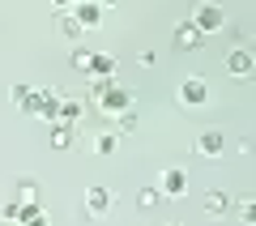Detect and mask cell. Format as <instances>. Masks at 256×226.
<instances>
[{
	"mask_svg": "<svg viewBox=\"0 0 256 226\" xmlns=\"http://www.w3.org/2000/svg\"><path fill=\"white\" fill-rule=\"evenodd\" d=\"M192 26L201 30V34H214V30H222L226 26V13H222V4H210V0H201L196 9H192Z\"/></svg>",
	"mask_w": 256,
	"mask_h": 226,
	"instance_id": "obj_1",
	"label": "cell"
},
{
	"mask_svg": "<svg viewBox=\"0 0 256 226\" xmlns=\"http://www.w3.org/2000/svg\"><path fill=\"white\" fill-rule=\"evenodd\" d=\"M180 107H184V111L210 107V86H205L201 77H184V82H180Z\"/></svg>",
	"mask_w": 256,
	"mask_h": 226,
	"instance_id": "obj_2",
	"label": "cell"
},
{
	"mask_svg": "<svg viewBox=\"0 0 256 226\" xmlns=\"http://www.w3.org/2000/svg\"><path fill=\"white\" fill-rule=\"evenodd\" d=\"M128 107H132L128 90H124V86H116V82H107V90L98 94V111H107V116H120V111H128Z\"/></svg>",
	"mask_w": 256,
	"mask_h": 226,
	"instance_id": "obj_3",
	"label": "cell"
},
{
	"mask_svg": "<svg viewBox=\"0 0 256 226\" xmlns=\"http://www.w3.org/2000/svg\"><path fill=\"white\" fill-rule=\"evenodd\" d=\"M111 205H116V192L102 188V184H94V188L86 192V214H90V218H107Z\"/></svg>",
	"mask_w": 256,
	"mask_h": 226,
	"instance_id": "obj_4",
	"label": "cell"
},
{
	"mask_svg": "<svg viewBox=\"0 0 256 226\" xmlns=\"http://www.w3.org/2000/svg\"><path fill=\"white\" fill-rule=\"evenodd\" d=\"M192 154H196V158H222V154H226V136L210 128V132H201L196 141H192Z\"/></svg>",
	"mask_w": 256,
	"mask_h": 226,
	"instance_id": "obj_5",
	"label": "cell"
},
{
	"mask_svg": "<svg viewBox=\"0 0 256 226\" xmlns=\"http://www.w3.org/2000/svg\"><path fill=\"white\" fill-rule=\"evenodd\" d=\"M226 72L235 77V82H248V77H252V52H248V47H230Z\"/></svg>",
	"mask_w": 256,
	"mask_h": 226,
	"instance_id": "obj_6",
	"label": "cell"
},
{
	"mask_svg": "<svg viewBox=\"0 0 256 226\" xmlns=\"http://www.w3.org/2000/svg\"><path fill=\"white\" fill-rule=\"evenodd\" d=\"M158 192H162V196H184V192H188V171H180V166L162 171L158 175Z\"/></svg>",
	"mask_w": 256,
	"mask_h": 226,
	"instance_id": "obj_7",
	"label": "cell"
},
{
	"mask_svg": "<svg viewBox=\"0 0 256 226\" xmlns=\"http://www.w3.org/2000/svg\"><path fill=\"white\" fill-rule=\"evenodd\" d=\"M73 18L82 22V30H90V26H98V22H102V4H98V0H77V4H73Z\"/></svg>",
	"mask_w": 256,
	"mask_h": 226,
	"instance_id": "obj_8",
	"label": "cell"
},
{
	"mask_svg": "<svg viewBox=\"0 0 256 226\" xmlns=\"http://www.w3.org/2000/svg\"><path fill=\"white\" fill-rule=\"evenodd\" d=\"M201 38H205V34L192 26V22H180V26H175V47H184V52H196Z\"/></svg>",
	"mask_w": 256,
	"mask_h": 226,
	"instance_id": "obj_9",
	"label": "cell"
},
{
	"mask_svg": "<svg viewBox=\"0 0 256 226\" xmlns=\"http://www.w3.org/2000/svg\"><path fill=\"white\" fill-rule=\"evenodd\" d=\"M13 200H22V205H43V188L34 180H18L13 184Z\"/></svg>",
	"mask_w": 256,
	"mask_h": 226,
	"instance_id": "obj_10",
	"label": "cell"
},
{
	"mask_svg": "<svg viewBox=\"0 0 256 226\" xmlns=\"http://www.w3.org/2000/svg\"><path fill=\"white\" fill-rule=\"evenodd\" d=\"M73 136H77V128L68 124V120H56V128H52V150H73Z\"/></svg>",
	"mask_w": 256,
	"mask_h": 226,
	"instance_id": "obj_11",
	"label": "cell"
},
{
	"mask_svg": "<svg viewBox=\"0 0 256 226\" xmlns=\"http://www.w3.org/2000/svg\"><path fill=\"white\" fill-rule=\"evenodd\" d=\"M201 209H205V214H226V209H230V196H226L222 188H210V192L201 196Z\"/></svg>",
	"mask_w": 256,
	"mask_h": 226,
	"instance_id": "obj_12",
	"label": "cell"
},
{
	"mask_svg": "<svg viewBox=\"0 0 256 226\" xmlns=\"http://www.w3.org/2000/svg\"><path fill=\"white\" fill-rule=\"evenodd\" d=\"M56 30H60L64 38H77V34H82V22L73 18V9H60V13H56Z\"/></svg>",
	"mask_w": 256,
	"mask_h": 226,
	"instance_id": "obj_13",
	"label": "cell"
},
{
	"mask_svg": "<svg viewBox=\"0 0 256 226\" xmlns=\"http://www.w3.org/2000/svg\"><path fill=\"white\" fill-rule=\"evenodd\" d=\"M90 150H94V154H116V150H120V132H98V136H94V141H90Z\"/></svg>",
	"mask_w": 256,
	"mask_h": 226,
	"instance_id": "obj_14",
	"label": "cell"
},
{
	"mask_svg": "<svg viewBox=\"0 0 256 226\" xmlns=\"http://www.w3.org/2000/svg\"><path fill=\"white\" fill-rule=\"evenodd\" d=\"M90 72H94V77H111V72H116V56H107V52H94Z\"/></svg>",
	"mask_w": 256,
	"mask_h": 226,
	"instance_id": "obj_15",
	"label": "cell"
},
{
	"mask_svg": "<svg viewBox=\"0 0 256 226\" xmlns=\"http://www.w3.org/2000/svg\"><path fill=\"white\" fill-rule=\"evenodd\" d=\"M56 120H68V124H77V120H82V102H77V98H60Z\"/></svg>",
	"mask_w": 256,
	"mask_h": 226,
	"instance_id": "obj_16",
	"label": "cell"
},
{
	"mask_svg": "<svg viewBox=\"0 0 256 226\" xmlns=\"http://www.w3.org/2000/svg\"><path fill=\"white\" fill-rule=\"evenodd\" d=\"M158 200H162V192H158V188H141V192H137V205H141V209H154Z\"/></svg>",
	"mask_w": 256,
	"mask_h": 226,
	"instance_id": "obj_17",
	"label": "cell"
},
{
	"mask_svg": "<svg viewBox=\"0 0 256 226\" xmlns=\"http://www.w3.org/2000/svg\"><path fill=\"white\" fill-rule=\"evenodd\" d=\"M90 60H94V52H90V47H77V52H73V68L90 72Z\"/></svg>",
	"mask_w": 256,
	"mask_h": 226,
	"instance_id": "obj_18",
	"label": "cell"
},
{
	"mask_svg": "<svg viewBox=\"0 0 256 226\" xmlns=\"http://www.w3.org/2000/svg\"><path fill=\"white\" fill-rule=\"evenodd\" d=\"M18 222H47V214H43V209H38V205H22Z\"/></svg>",
	"mask_w": 256,
	"mask_h": 226,
	"instance_id": "obj_19",
	"label": "cell"
},
{
	"mask_svg": "<svg viewBox=\"0 0 256 226\" xmlns=\"http://www.w3.org/2000/svg\"><path fill=\"white\" fill-rule=\"evenodd\" d=\"M120 132H132V128H137V116H132V111H120Z\"/></svg>",
	"mask_w": 256,
	"mask_h": 226,
	"instance_id": "obj_20",
	"label": "cell"
},
{
	"mask_svg": "<svg viewBox=\"0 0 256 226\" xmlns=\"http://www.w3.org/2000/svg\"><path fill=\"white\" fill-rule=\"evenodd\" d=\"M30 98V86H13V102H18V107H22V102H26Z\"/></svg>",
	"mask_w": 256,
	"mask_h": 226,
	"instance_id": "obj_21",
	"label": "cell"
},
{
	"mask_svg": "<svg viewBox=\"0 0 256 226\" xmlns=\"http://www.w3.org/2000/svg\"><path fill=\"white\" fill-rule=\"evenodd\" d=\"M239 218H244V222H252V218H256V205H252V200H244V205H239Z\"/></svg>",
	"mask_w": 256,
	"mask_h": 226,
	"instance_id": "obj_22",
	"label": "cell"
},
{
	"mask_svg": "<svg viewBox=\"0 0 256 226\" xmlns=\"http://www.w3.org/2000/svg\"><path fill=\"white\" fill-rule=\"evenodd\" d=\"M56 4H60V9H73V4H77V0H56Z\"/></svg>",
	"mask_w": 256,
	"mask_h": 226,
	"instance_id": "obj_23",
	"label": "cell"
},
{
	"mask_svg": "<svg viewBox=\"0 0 256 226\" xmlns=\"http://www.w3.org/2000/svg\"><path fill=\"white\" fill-rule=\"evenodd\" d=\"M98 4H102V9H116V4H120V0H98Z\"/></svg>",
	"mask_w": 256,
	"mask_h": 226,
	"instance_id": "obj_24",
	"label": "cell"
}]
</instances>
